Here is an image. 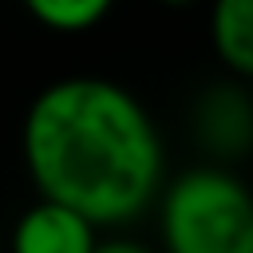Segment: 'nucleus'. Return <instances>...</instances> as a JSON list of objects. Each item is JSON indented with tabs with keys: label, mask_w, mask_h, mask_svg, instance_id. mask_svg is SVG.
Returning <instances> with one entry per match:
<instances>
[{
	"label": "nucleus",
	"mask_w": 253,
	"mask_h": 253,
	"mask_svg": "<svg viewBox=\"0 0 253 253\" xmlns=\"http://www.w3.org/2000/svg\"><path fill=\"white\" fill-rule=\"evenodd\" d=\"M158 4H166V8H186V4H194V0H158Z\"/></svg>",
	"instance_id": "8"
},
{
	"label": "nucleus",
	"mask_w": 253,
	"mask_h": 253,
	"mask_svg": "<svg viewBox=\"0 0 253 253\" xmlns=\"http://www.w3.org/2000/svg\"><path fill=\"white\" fill-rule=\"evenodd\" d=\"M20 146L40 198L95 225H130L166 186L162 134L138 95L111 75L47 83L24 115Z\"/></svg>",
	"instance_id": "1"
},
{
	"label": "nucleus",
	"mask_w": 253,
	"mask_h": 253,
	"mask_svg": "<svg viewBox=\"0 0 253 253\" xmlns=\"http://www.w3.org/2000/svg\"><path fill=\"white\" fill-rule=\"evenodd\" d=\"M95 253H154V249L134 241V237H107V241L95 245Z\"/></svg>",
	"instance_id": "7"
},
{
	"label": "nucleus",
	"mask_w": 253,
	"mask_h": 253,
	"mask_svg": "<svg viewBox=\"0 0 253 253\" xmlns=\"http://www.w3.org/2000/svg\"><path fill=\"white\" fill-rule=\"evenodd\" d=\"M210 43L233 79L253 83V0H210Z\"/></svg>",
	"instance_id": "5"
},
{
	"label": "nucleus",
	"mask_w": 253,
	"mask_h": 253,
	"mask_svg": "<svg viewBox=\"0 0 253 253\" xmlns=\"http://www.w3.org/2000/svg\"><path fill=\"white\" fill-rule=\"evenodd\" d=\"M20 4H24V12H28L40 28L59 32V36L91 32V28H99V24L111 16V8H115V0H20Z\"/></svg>",
	"instance_id": "6"
},
{
	"label": "nucleus",
	"mask_w": 253,
	"mask_h": 253,
	"mask_svg": "<svg viewBox=\"0 0 253 253\" xmlns=\"http://www.w3.org/2000/svg\"><path fill=\"white\" fill-rule=\"evenodd\" d=\"M99 225L59 202H32L12 225V253H95Z\"/></svg>",
	"instance_id": "3"
},
{
	"label": "nucleus",
	"mask_w": 253,
	"mask_h": 253,
	"mask_svg": "<svg viewBox=\"0 0 253 253\" xmlns=\"http://www.w3.org/2000/svg\"><path fill=\"white\" fill-rule=\"evenodd\" d=\"M245 95H249V107H253V83H249V87H245Z\"/></svg>",
	"instance_id": "9"
},
{
	"label": "nucleus",
	"mask_w": 253,
	"mask_h": 253,
	"mask_svg": "<svg viewBox=\"0 0 253 253\" xmlns=\"http://www.w3.org/2000/svg\"><path fill=\"white\" fill-rule=\"evenodd\" d=\"M198 138H206L202 146L217 150V154H237L253 142V107L245 91L233 87H217L198 103Z\"/></svg>",
	"instance_id": "4"
},
{
	"label": "nucleus",
	"mask_w": 253,
	"mask_h": 253,
	"mask_svg": "<svg viewBox=\"0 0 253 253\" xmlns=\"http://www.w3.org/2000/svg\"><path fill=\"white\" fill-rule=\"evenodd\" d=\"M166 253H253V190L221 162L182 170L158 194Z\"/></svg>",
	"instance_id": "2"
}]
</instances>
